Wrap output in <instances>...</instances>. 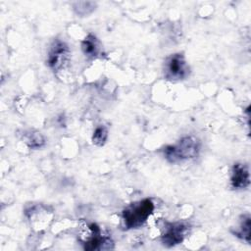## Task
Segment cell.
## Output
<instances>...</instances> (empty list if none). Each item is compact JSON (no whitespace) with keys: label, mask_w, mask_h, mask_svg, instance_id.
I'll return each instance as SVG.
<instances>
[{"label":"cell","mask_w":251,"mask_h":251,"mask_svg":"<svg viewBox=\"0 0 251 251\" xmlns=\"http://www.w3.org/2000/svg\"><path fill=\"white\" fill-rule=\"evenodd\" d=\"M200 151V141L192 135H187L178 140L175 145H169L164 149L165 158L171 163L194 159Z\"/></svg>","instance_id":"6da1fadb"},{"label":"cell","mask_w":251,"mask_h":251,"mask_svg":"<svg viewBox=\"0 0 251 251\" xmlns=\"http://www.w3.org/2000/svg\"><path fill=\"white\" fill-rule=\"evenodd\" d=\"M154 211V203L151 199L145 198L133 202L123 210L122 218L126 229L141 226Z\"/></svg>","instance_id":"7a4b0ae2"},{"label":"cell","mask_w":251,"mask_h":251,"mask_svg":"<svg viewBox=\"0 0 251 251\" xmlns=\"http://www.w3.org/2000/svg\"><path fill=\"white\" fill-rule=\"evenodd\" d=\"M164 75L172 81L184 79L189 75V67L181 53L172 54L165 60Z\"/></svg>","instance_id":"3957f363"},{"label":"cell","mask_w":251,"mask_h":251,"mask_svg":"<svg viewBox=\"0 0 251 251\" xmlns=\"http://www.w3.org/2000/svg\"><path fill=\"white\" fill-rule=\"evenodd\" d=\"M69 46L61 40H55L48 51L47 64L54 72L63 70L70 61Z\"/></svg>","instance_id":"277c9868"},{"label":"cell","mask_w":251,"mask_h":251,"mask_svg":"<svg viewBox=\"0 0 251 251\" xmlns=\"http://www.w3.org/2000/svg\"><path fill=\"white\" fill-rule=\"evenodd\" d=\"M83 244L86 250H101L107 249L105 245L112 244L109 237L102 234L100 227L96 224H85L83 226Z\"/></svg>","instance_id":"5b68a950"},{"label":"cell","mask_w":251,"mask_h":251,"mask_svg":"<svg viewBox=\"0 0 251 251\" xmlns=\"http://www.w3.org/2000/svg\"><path fill=\"white\" fill-rule=\"evenodd\" d=\"M188 231V226L181 222L166 223L162 233V243L167 247L176 246L182 242Z\"/></svg>","instance_id":"8992f818"},{"label":"cell","mask_w":251,"mask_h":251,"mask_svg":"<svg viewBox=\"0 0 251 251\" xmlns=\"http://www.w3.org/2000/svg\"><path fill=\"white\" fill-rule=\"evenodd\" d=\"M250 183L248 167L245 164L236 163L233 165L230 174V184L234 189L246 188Z\"/></svg>","instance_id":"52a82bcc"},{"label":"cell","mask_w":251,"mask_h":251,"mask_svg":"<svg viewBox=\"0 0 251 251\" xmlns=\"http://www.w3.org/2000/svg\"><path fill=\"white\" fill-rule=\"evenodd\" d=\"M81 49L85 56L95 57L99 52V42L93 34H88L81 41Z\"/></svg>","instance_id":"ba28073f"},{"label":"cell","mask_w":251,"mask_h":251,"mask_svg":"<svg viewBox=\"0 0 251 251\" xmlns=\"http://www.w3.org/2000/svg\"><path fill=\"white\" fill-rule=\"evenodd\" d=\"M250 227H251V219L249 215H243L241 217L239 227L237 230L233 232V234L243 240H245L247 243L250 242Z\"/></svg>","instance_id":"9c48e42d"},{"label":"cell","mask_w":251,"mask_h":251,"mask_svg":"<svg viewBox=\"0 0 251 251\" xmlns=\"http://www.w3.org/2000/svg\"><path fill=\"white\" fill-rule=\"evenodd\" d=\"M108 138V130L104 126H99L95 128L92 135V142L97 146H102L105 144Z\"/></svg>","instance_id":"30bf717a"},{"label":"cell","mask_w":251,"mask_h":251,"mask_svg":"<svg viewBox=\"0 0 251 251\" xmlns=\"http://www.w3.org/2000/svg\"><path fill=\"white\" fill-rule=\"evenodd\" d=\"M25 140H26L25 142L31 148H39V147H41L45 143L44 137L38 131H30V132H28L26 134Z\"/></svg>","instance_id":"8fae6325"}]
</instances>
